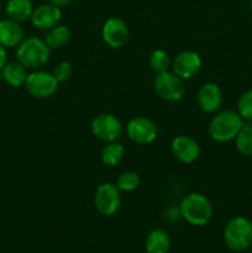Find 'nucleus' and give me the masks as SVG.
<instances>
[{
    "label": "nucleus",
    "mask_w": 252,
    "mask_h": 253,
    "mask_svg": "<svg viewBox=\"0 0 252 253\" xmlns=\"http://www.w3.org/2000/svg\"><path fill=\"white\" fill-rule=\"evenodd\" d=\"M2 79L9 84L12 88H20V86L25 85L27 76V68H25L21 63L17 61L7 62L1 69Z\"/></svg>",
    "instance_id": "17"
},
{
    "label": "nucleus",
    "mask_w": 252,
    "mask_h": 253,
    "mask_svg": "<svg viewBox=\"0 0 252 253\" xmlns=\"http://www.w3.org/2000/svg\"><path fill=\"white\" fill-rule=\"evenodd\" d=\"M179 212L188 224L205 226L212 217V205L202 193H190L180 202Z\"/></svg>",
    "instance_id": "2"
},
{
    "label": "nucleus",
    "mask_w": 252,
    "mask_h": 253,
    "mask_svg": "<svg viewBox=\"0 0 252 253\" xmlns=\"http://www.w3.org/2000/svg\"><path fill=\"white\" fill-rule=\"evenodd\" d=\"M24 37L25 32L20 22L14 21L9 17L0 20V43L5 48L17 47L22 42Z\"/></svg>",
    "instance_id": "15"
},
{
    "label": "nucleus",
    "mask_w": 252,
    "mask_h": 253,
    "mask_svg": "<svg viewBox=\"0 0 252 253\" xmlns=\"http://www.w3.org/2000/svg\"><path fill=\"white\" fill-rule=\"evenodd\" d=\"M115 184L120 189V192L131 193L140 187V175L136 172H133V170H126V172H123L119 175Z\"/></svg>",
    "instance_id": "22"
},
{
    "label": "nucleus",
    "mask_w": 252,
    "mask_h": 253,
    "mask_svg": "<svg viewBox=\"0 0 252 253\" xmlns=\"http://www.w3.org/2000/svg\"><path fill=\"white\" fill-rule=\"evenodd\" d=\"M71 30L64 25H57L53 29L48 30L44 36V42L49 49H61L71 41Z\"/></svg>",
    "instance_id": "19"
},
{
    "label": "nucleus",
    "mask_w": 252,
    "mask_h": 253,
    "mask_svg": "<svg viewBox=\"0 0 252 253\" xmlns=\"http://www.w3.org/2000/svg\"><path fill=\"white\" fill-rule=\"evenodd\" d=\"M235 146L236 150L244 156L252 155V125L251 124H244L241 130L239 131L235 137Z\"/></svg>",
    "instance_id": "21"
},
{
    "label": "nucleus",
    "mask_w": 252,
    "mask_h": 253,
    "mask_svg": "<svg viewBox=\"0 0 252 253\" xmlns=\"http://www.w3.org/2000/svg\"><path fill=\"white\" fill-rule=\"evenodd\" d=\"M0 10H1V1H0Z\"/></svg>",
    "instance_id": "29"
},
{
    "label": "nucleus",
    "mask_w": 252,
    "mask_h": 253,
    "mask_svg": "<svg viewBox=\"0 0 252 253\" xmlns=\"http://www.w3.org/2000/svg\"><path fill=\"white\" fill-rule=\"evenodd\" d=\"M61 20V7L47 2V4H42L35 7L30 21H31L32 26L35 29L42 30V31H48V30L53 29L57 25H59Z\"/></svg>",
    "instance_id": "13"
},
{
    "label": "nucleus",
    "mask_w": 252,
    "mask_h": 253,
    "mask_svg": "<svg viewBox=\"0 0 252 253\" xmlns=\"http://www.w3.org/2000/svg\"><path fill=\"white\" fill-rule=\"evenodd\" d=\"M127 24L120 17H110L106 20L101 29V37L106 46L118 49L125 46L128 41Z\"/></svg>",
    "instance_id": "10"
},
{
    "label": "nucleus",
    "mask_w": 252,
    "mask_h": 253,
    "mask_svg": "<svg viewBox=\"0 0 252 253\" xmlns=\"http://www.w3.org/2000/svg\"><path fill=\"white\" fill-rule=\"evenodd\" d=\"M224 241L231 251H246L252 245V222L245 216H235L226 224Z\"/></svg>",
    "instance_id": "4"
},
{
    "label": "nucleus",
    "mask_w": 252,
    "mask_h": 253,
    "mask_svg": "<svg viewBox=\"0 0 252 253\" xmlns=\"http://www.w3.org/2000/svg\"><path fill=\"white\" fill-rule=\"evenodd\" d=\"M170 151L175 160L184 165H190L199 158L200 145L195 138L188 135L175 136L170 142Z\"/></svg>",
    "instance_id": "11"
},
{
    "label": "nucleus",
    "mask_w": 252,
    "mask_h": 253,
    "mask_svg": "<svg viewBox=\"0 0 252 253\" xmlns=\"http://www.w3.org/2000/svg\"><path fill=\"white\" fill-rule=\"evenodd\" d=\"M237 113L245 121H252V89L240 95L237 100Z\"/></svg>",
    "instance_id": "24"
},
{
    "label": "nucleus",
    "mask_w": 252,
    "mask_h": 253,
    "mask_svg": "<svg viewBox=\"0 0 252 253\" xmlns=\"http://www.w3.org/2000/svg\"><path fill=\"white\" fill-rule=\"evenodd\" d=\"M47 1H48L49 4L56 5V6H58V7H63V6H67V5L71 4L73 0H47Z\"/></svg>",
    "instance_id": "27"
},
{
    "label": "nucleus",
    "mask_w": 252,
    "mask_h": 253,
    "mask_svg": "<svg viewBox=\"0 0 252 253\" xmlns=\"http://www.w3.org/2000/svg\"><path fill=\"white\" fill-rule=\"evenodd\" d=\"M34 9L35 7L31 0H7V2L5 4L6 16L20 24L31 19Z\"/></svg>",
    "instance_id": "16"
},
{
    "label": "nucleus",
    "mask_w": 252,
    "mask_h": 253,
    "mask_svg": "<svg viewBox=\"0 0 252 253\" xmlns=\"http://www.w3.org/2000/svg\"><path fill=\"white\" fill-rule=\"evenodd\" d=\"M51 49L44 40L39 37H27L16 47V61L27 69H39L48 62Z\"/></svg>",
    "instance_id": "3"
},
{
    "label": "nucleus",
    "mask_w": 252,
    "mask_h": 253,
    "mask_svg": "<svg viewBox=\"0 0 252 253\" xmlns=\"http://www.w3.org/2000/svg\"><path fill=\"white\" fill-rule=\"evenodd\" d=\"M52 74L58 81V83H63V82H67L71 79L72 74H73V66L67 61L59 62V63H57L54 66Z\"/></svg>",
    "instance_id": "25"
},
{
    "label": "nucleus",
    "mask_w": 252,
    "mask_h": 253,
    "mask_svg": "<svg viewBox=\"0 0 252 253\" xmlns=\"http://www.w3.org/2000/svg\"><path fill=\"white\" fill-rule=\"evenodd\" d=\"M90 130L94 137L104 143L119 141L124 133V126L115 115L103 113L91 120Z\"/></svg>",
    "instance_id": "6"
},
{
    "label": "nucleus",
    "mask_w": 252,
    "mask_h": 253,
    "mask_svg": "<svg viewBox=\"0 0 252 253\" xmlns=\"http://www.w3.org/2000/svg\"><path fill=\"white\" fill-rule=\"evenodd\" d=\"M245 120L235 110L217 111L209 123L210 137L220 143L235 140L239 131L244 126Z\"/></svg>",
    "instance_id": "1"
},
{
    "label": "nucleus",
    "mask_w": 252,
    "mask_h": 253,
    "mask_svg": "<svg viewBox=\"0 0 252 253\" xmlns=\"http://www.w3.org/2000/svg\"><path fill=\"white\" fill-rule=\"evenodd\" d=\"M126 135L137 145L152 143L158 136V128L151 119L145 116H137L131 119L126 125Z\"/></svg>",
    "instance_id": "9"
},
{
    "label": "nucleus",
    "mask_w": 252,
    "mask_h": 253,
    "mask_svg": "<svg viewBox=\"0 0 252 253\" xmlns=\"http://www.w3.org/2000/svg\"><path fill=\"white\" fill-rule=\"evenodd\" d=\"M250 249H251V252H252V245H251V247H250Z\"/></svg>",
    "instance_id": "30"
},
{
    "label": "nucleus",
    "mask_w": 252,
    "mask_h": 253,
    "mask_svg": "<svg viewBox=\"0 0 252 253\" xmlns=\"http://www.w3.org/2000/svg\"><path fill=\"white\" fill-rule=\"evenodd\" d=\"M58 81L52 73L44 71H34L29 73L25 89L31 96L37 99H47L53 96L58 90Z\"/></svg>",
    "instance_id": "7"
},
{
    "label": "nucleus",
    "mask_w": 252,
    "mask_h": 253,
    "mask_svg": "<svg viewBox=\"0 0 252 253\" xmlns=\"http://www.w3.org/2000/svg\"><path fill=\"white\" fill-rule=\"evenodd\" d=\"M202 68V58L194 51H183L175 56L172 62V72L183 81L192 79Z\"/></svg>",
    "instance_id": "12"
},
{
    "label": "nucleus",
    "mask_w": 252,
    "mask_h": 253,
    "mask_svg": "<svg viewBox=\"0 0 252 253\" xmlns=\"http://www.w3.org/2000/svg\"><path fill=\"white\" fill-rule=\"evenodd\" d=\"M170 249V237L167 231L155 229L148 234L145 242L146 253H168Z\"/></svg>",
    "instance_id": "18"
},
{
    "label": "nucleus",
    "mask_w": 252,
    "mask_h": 253,
    "mask_svg": "<svg viewBox=\"0 0 252 253\" xmlns=\"http://www.w3.org/2000/svg\"><path fill=\"white\" fill-rule=\"evenodd\" d=\"M250 9H251V12H252V0H250Z\"/></svg>",
    "instance_id": "28"
},
{
    "label": "nucleus",
    "mask_w": 252,
    "mask_h": 253,
    "mask_svg": "<svg viewBox=\"0 0 252 253\" xmlns=\"http://www.w3.org/2000/svg\"><path fill=\"white\" fill-rule=\"evenodd\" d=\"M153 88L161 99L170 103L182 100L185 94L184 81L169 71L162 72L156 76Z\"/></svg>",
    "instance_id": "5"
},
{
    "label": "nucleus",
    "mask_w": 252,
    "mask_h": 253,
    "mask_svg": "<svg viewBox=\"0 0 252 253\" xmlns=\"http://www.w3.org/2000/svg\"><path fill=\"white\" fill-rule=\"evenodd\" d=\"M94 207L103 216H111L121 205L120 189L114 183H103L94 193Z\"/></svg>",
    "instance_id": "8"
},
{
    "label": "nucleus",
    "mask_w": 252,
    "mask_h": 253,
    "mask_svg": "<svg viewBox=\"0 0 252 253\" xmlns=\"http://www.w3.org/2000/svg\"><path fill=\"white\" fill-rule=\"evenodd\" d=\"M124 155H125V147L123 143L119 141H113V142L105 143L100 153L101 162L109 167L118 166L123 161Z\"/></svg>",
    "instance_id": "20"
},
{
    "label": "nucleus",
    "mask_w": 252,
    "mask_h": 253,
    "mask_svg": "<svg viewBox=\"0 0 252 253\" xmlns=\"http://www.w3.org/2000/svg\"><path fill=\"white\" fill-rule=\"evenodd\" d=\"M170 66H172L170 57L165 49H155V51L150 54V67L156 74L168 71V68H169Z\"/></svg>",
    "instance_id": "23"
},
{
    "label": "nucleus",
    "mask_w": 252,
    "mask_h": 253,
    "mask_svg": "<svg viewBox=\"0 0 252 253\" xmlns=\"http://www.w3.org/2000/svg\"><path fill=\"white\" fill-rule=\"evenodd\" d=\"M7 63V53H6V48L0 43V71L4 68L5 64Z\"/></svg>",
    "instance_id": "26"
},
{
    "label": "nucleus",
    "mask_w": 252,
    "mask_h": 253,
    "mask_svg": "<svg viewBox=\"0 0 252 253\" xmlns=\"http://www.w3.org/2000/svg\"><path fill=\"white\" fill-rule=\"evenodd\" d=\"M197 100L198 105L203 113L216 114L221 108L222 101H224L221 88L212 82L204 83L198 90Z\"/></svg>",
    "instance_id": "14"
}]
</instances>
